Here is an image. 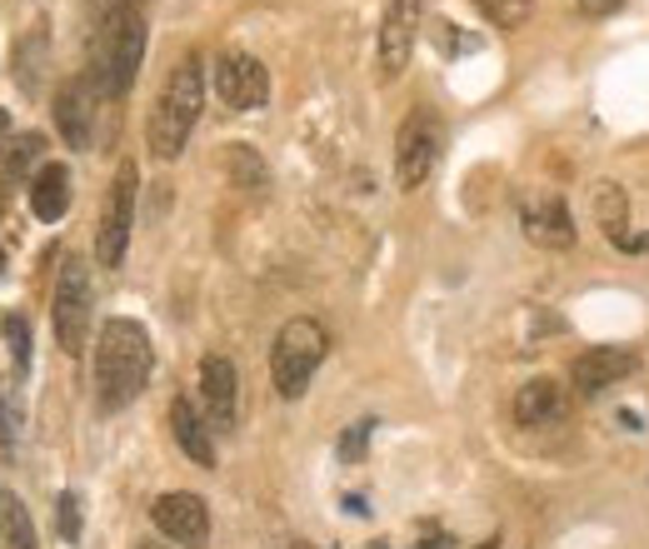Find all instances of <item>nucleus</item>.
Returning a JSON list of instances; mask_svg holds the SVG:
<instances>
[{
  "mask_svg": "<svg viewBox=\"0 0 649 549\" xmlns=\"http://www.w3.org/2000/svg\"><path fill=\"white\" fill-rule=\"evenodd\" d=\"M369 435H375V419H359V425L349 429L345 439H339V459H349V465H355V459L365 455V439H369Z\"/></svg>",
  "mask_w": 649,
  "mask_h": 549,
  "instance_id": "393cba45",
  "label": "nucleus"
},
{
  "mask_svg": "<svg viewBox=\"0 0 649 549\" xmlns=\"http://www.w3.org/2000/svg\"><path fill=\"white\" fill-rule=\"evenodd\" d=\"M525 235L535 240V245H545V250H569L575 245V220H569L565 200L549 195L545 205H529L525 210Z\"/></svg>",
  "mask_w": 649,
  "mask_h": 549,
  "instance_id": "dca6fc26",
  "label": "nucleus"
},
{
  "mask_svg": "<svg viewBox=\"0 0 649 549\" xmlns=\"http://www.w3.org/2000/svg\"><path fill=\"white\" fill-rule=\"evenodd\" d=\"M125 6H140V0H125Z\"/></svg>",
  "mask_w": 649,
  "mask_h": 549,
  "instance_id": "c85d7f7f",
  "label": "nucleus"
},
{
  "mask_svg": "<svg viewBox=\"0 0 649 549\" xmlns=\"http://www.w3.org/2000/svg\"><path fill=\"white\" fill-rule=\"evenodd\" d=\"M475 10H479L485 20H495V26L515 30V26H525V20H529L535 0H475Z\"/></svg>",
  "mask_w": 649,
  "mask_h": 549,
  "instance_id": "6ab92c4d",
  "label": "nucleus"
},
{
  "mask_svg": "<svg viewBox=\"0 0 649 549\" xmlns=\"http://www.w3.org/2000/svg\"><path fill=\"white\" fill-rule=\"evenodd\" d=\"M150 369H155V349L140 319H105L95 339V399L100 409H125L130 399L145 389Z\"/></svg>",
  "mask_w": 649,
  "mask_h": 549,
  "instance_id": "f03ea898",
  "label": "nucleus"
},
{
  "mask_svg": "<svg viewBox=\"0 0 649 549\" xmlns=\"http://www.w3.org/2000/svg\"><path fill=\"white\" fill-rule=\"evenodd\" d=\"M6 345H10V355H16V369H26L30 365V325H26V315H6Z\"/></svg>",
  "mask_w": 649,
  "mask_h": 549,
  "instance_id": "5701e85b",
  "label": "nucleus"
},
{
  "mask_svg": "<svg viewBox=\"0 0 649 549\" xmlns=\"http://www.w3.org/2000/svg\"><path fill=\"white\" fill-rule=\"evenodd\" d=\"M615 6H619V0H579V10H585V16H609Z\"/></svg>",
  "mask_w": 649,
  "mask_h": 549,
  "instance_id": "a878e982",
  "label": "nucleus"
},
{
  "mask_svg": "<svg viewBox=\"0 0 649 549\" xmlns=\"http://www.w3.org/2000/svg\"><path fill=\"white\" fill-rule=\"evenodd\" d=\"M439 150H445V125H439L435 110L415 105L405 115L395 135V180L399 190H419L429 180V170L439 165Z\"/></svg>",
  "mask_w": 649,
  "mask_h": 549,
  "instance_id": "423d86ee",
  "label": "nucleus"
},
{
  "mask_svg": "<svg viewBox=\"0 0 649 549\" xmlns=\"http://www.w3.org/2000/svg\"><path fill=\"white\" fill-rule=\"evenodd\" d=\"M200 105H205V70H200V55H185L165 75L155 110H150V150H155V160H175L185 150L190 130L200 120Z\"/></svg>",
  "mask_w": 649,
  "mask_h": 549,
  "instance_id": "7ed1b4c3",
  "label": "nucleus"
},
{
  "mask_svg": "<svg viewBox=\"0 0 649 549\" xmlns=\"http://www.w3.org/2000/svg\"><path fill=\"white\" fill-rule=\"evenodd\" d=\"M0 529H6L10 549H36V529H30V515L20 499H0Z\"/></svg>",
  "mask_w": 649,
  "mask_h": 549,
  "instance_id": "a211bd4d",
  "label": "nucleus"
},
{
  "mask_svg": "<svg viewBox=\"0 0 649 549\" xmlns=\"http://www.w3.org/2000/svg\"><path fill=\"white\" fill-rule=\"evenodd\" d=\"M565 409H569V399H565V385H555V379H529V385H519V395H515V419L525 429H545V425H559L565 419Z\"/></svg>",
  "mask_w": 649,
  "mask_h": 549,
  "instance_id": "4468645a",
  "label": "nucleus"
},
{
  "mask_svg": "<svg viewBox=\"0 0 649 549\" xmlns=\"http://www.w3.org/2000/svg\"><path fill=\"white\" fill-rule=\"evenodd\" d=\"M30 210L40 220H60L70 210V170L65 165H40L30 180Z\"/></svg>",
  "mask_w": 649,
  "mask_h": 549,
  "instance_id": "f3484780",
  "label": "nucleus"
},
{
  "mask_svg": "<svg viewBox=\"0 0 649 549\" xmlns=\"http://www.w3.org/2000/svg\"><path fill=\"white\" fill-rule=\"evenodd\" d=\"M40 155H45V140H40V135H20L16 145H6V170H10V175H26Z\"/></svg>",
  "mask_w": 649,
  "mask_h": 549,
  "instance_id": "4be33fe9",
  "label": "nucleus"
},
{
  "mask_svg": "<svg viewBox=\"0 0 649 549\" xmlns=\"http://www.w3.org/2000/svg\"><path fill=\"white\" fill-rule=\"evenodd\" d=\"M419 26H425V0H389L379 20V75L395 80L415 55Z\"/></svg>",
  "mask_w": 649,
  "mask_h": 549,
  "instance_id": "6e6552de",
  "label": "nucleus"
},
{
  "mask_svg": "<svg viewBox=\"0 0 649 549\" xmlns=\"http://www.w3.org/2000/svg\"><path fill=\"white\" fill-rule=\"evenodd\" d=\"M95 100L100 90L90 85V75H75L55 90V125L70 150H90V140H95Z\"/></svg>",
  "mask_w": 649,
  "mask_h": 549,
  "instance_id": "9b49d317",
  "label": "nucleus"
},
{
  "mask_svg": "<svg viewBox=\"0 0 649 549\" xmlns=\"http://www.w3.org/2000/svg\"><path fill=\"white\" fill-rule=\"evenodd\" d=\"M599 220H605L609 240H615V245H619V240H625V230H619V225H625V220H629V205H625V195H619V190L609 185V180H605V185H599Z\"/></svg>",
  "mask_w": 649,
  "mask_h": 549,
  "instance_id": "aec40b11",
  "label": "nucleus"
},
{
  "mask_svg": "<svg viewBox=\"0 0 649 549\" xmlns=\"http://www.w3.org/2000/svg\"><path fill=\"white\" fill-rule=\"evenodd\" d=\"M55 519H60V539H65V545H75V539H80V499L70 495V489L55 499Z\"/></svg>",
  "mask_w": 649,
  "mask_h": 549,
  "instance_id": "b1692460",
  "label": "nucleus"
},
{
  "mask_svg": "<svg viewBox=\"0 0 649 549\" xmlns=\"http://www.w3.org/2000/svg\"><path fill=\"white\" fill-rule=\"evenodd\" d=\"M0 275H6V250H0Z\"/></svg>",
  "mask_w": 649,
  "mask_h": 549,
  "instance_id": "cd10ccee",
  "label": "nucleus"
},
{
  "mask_svg": "<svg viewBox=\"0 0 649 549\" xmlns=\"http://www.w3.org/2000/svg\"><path fill=\"white\" fill-rule=\"evenodd\" d=\"M145 60V20L140 6L125 0H95V30H90V85L100 95H125Z\"/></svg>",
  "mask_w": 649,
  "mask_h": 549,
  "instance_id": "f257e3e1",
  "label": "nucleus"
},
{
  "mask_svg": "<svg viewBox=\"0 0 649 549\" xmlns=\"http://www.w3.org/2000/svg\"><path fill=\"white\" fill-rule=\"evenodd\" d=\"M170 429H175V445L185 449L200 469H215V435H210V425L200 419V409L190 405L185 395L170 405Z\"/></svg>",
  "mask_w": 649,
  "mask_h": 549,
  "instance_id": "2eb2a0df",
  "label": "nucleus"
},
{
  "mask_svg": "<svg viewBox=\"0 0 649 549\" xmlns=\"http://www.w3.org/2000/svg\"><path fill=\"white\" fill-rule=\"evenodd\" d=\"M325 349H329V335H325V325H320V319H310V315L285 319V325H280V335H275V349H270V379H275L280 395H285V399L305 395V385L315 379Z\"/></svg>",
  "mask_w": 649,
  "mask_h": 549,
  "instance_id": "20e7f679",
  "label": "nucleus"
},
{
  "mask_svg": "<svg viewBox=\"0 0 649 549\" xmlns=\"http://www.w3.org/2000/svg\"><path fill=\"white\" fill-rule=\"evenodd\" d=\"M215 95L230 110H260L270 100V70L245 50H225L215 60Z\"/></svg>",
  "mask_w": 649,
  "mask_h": 549,
  "instance_id": "1a4fd4ad",
  "label": "nucleus"
},
{
  "mask_svg": "<svg viewBox=\"0 0 649 549\" xmlns=\"http://www.w3.org/2000/svg\"><path fill=\"white\" fill-rule=\"evenodd\" d=\"M200 399H205L210 425H215V429L235 425L240 379H235V365H230L225 355H205V359H200Z\"/></svg>",
  "mask_w": 649,
  "mask_h": 549,
  "instance_id": "f8f14e48",
  "label": "nucleus"
},
{
  "mask_svg": "<svg viewBox=\"0 0 649 549\" xmlns=\"http://www.w3.org/2000/svg\"><path fill=\"white\" fill-rule=\"evenodd\" d=\"M225 165L235 170V180H240L245 190H260V185H265V165L255 160V150H250V145H230Z\"/></svg>",
  "mask_w": 649,
  "mask_h": 549,
  "instance_id": "412c9836",
  "label": "nucleus"
},
{
  "mask_svg": "<svg viewBox=\"0 0 649 549\" xmlns=\"http://www.w3.org/2000/svg\"><path fill=\"white\" fill-rule=\"evenodd\" d=\"M6 130H10V115H6V110H0V135H6Z\"/></svg>",
  "mask_w": 649,
  "mask_h": 549,
  "instance_id": "bb28decb",
  "label": "nucleus"
},
{
  "mask_svg": "<svg viewBox=\"0 0 649 549\" xmlns=\"http://www.w3.org/2000/svg\"><path fill=\"white\" fill-rule=\"evenodd\" d=\"M135 160H125V165L115 170V180H110V195H105V210H100V230H95V260L105 270H120V260H125V245H130V225H135Z\"/></svg>",
  "mask_w": 649,
  "mask_h": 549,
  "instance_id": "0eeeda50",
  "label": "nucleus"
},
{
  "mask_svg": "<svg viewBox=\"0 0 649 549\" xmlns=\"http://www.w3.org/2000/svg\"><path fill=\"white\" fill-rule=\"evenodd\" d=\"M90 319H95V289H90V270L80 255L60 260L55 275V305H50V325H55V345L65 355H80L90 335Z\"/></svg>",
  "mask_w": 649,
  "mask_h": 549,
  "instance_id": "39448f33",
  "label": "nucleus"
},
{
  "mask_svg": "<svg viewBox=\"0 0 649 549\" xmlns=\"http://www.w3.org/2000/svg\"><path fill=\"white\" fill-rule=\"evenodd\" d=\"M150 519H155V529L165 539H175V545L185 549H200L210 539V509L200 495H190V489H170V495H160L155 505H150Z\"/></svg>",
  "mask_w": 649,
  "mask_h": 549,
  "instance_id": "9d476101",
  "label": "nucleus"
},
{
  "mask_svg": "<svg viewBox=\"0 0 649 549\" xmlns=\"http://www.w3.org/2000/svg\"><path fill=\"white\" fill-rule=\"evenodd\" d=\"M625 375H635V355L619 349V345H595V349H585V355L569 365V379H575L579 395H599V389L619 385Z\"/></svg>",
  "mask_w": 649,
  "mask_h": 549,
  "instance_id": "ddd939ff",
  "label": "nucleus"
}]
</instances>
